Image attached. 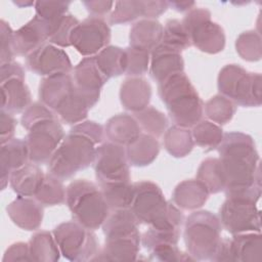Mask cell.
<instances>
[{
	"label": "cell",
	"instance_id": "cell-1",
	"mask_svg": "<svg viewBox=\"0 0 262 262\" xmlns=\"http://www.w3.org/2000/svg\"><path fill=\"white\" fill-rule=\"evenodd\" d=\"M103 137L104 128L94 121L85 120L74 125L49 160L48 173L66 180L88 168Z\"/></svg>",
	"mask_w": 262,
	"mask_h": 262
},
{
	"label": "cell",
	"instance_id": "cell-2",
	"mask_svg": "<svg viewBox=\"0 0 262 262\" xmlns=\"http://www.w3.org/2000/svg\"><path fill=\"white\" fill-rule=\"evenodd\" d=\"M224 172L225 195L233 191L261 186L260 158L254 139L243 132L224 133L217 147Z\"/></svg>",
	"mask_w": 262,
	"mask_h": 262
},
{
	"label": "cell",
	"instance_id": "cell-3",
	"mask_svg": "<svg viewBox=\"0 0 262 262\" xmlns=\"http://www.w3.org/2000/svg\"><path fill=\"white\" fill-rule=\"evenodd\" d=\"M158 93L174 125L192 128L202 121L204 102L184 72L159 83Z\"/></svg>",
	"mask_w": 262,
	"mask_h": 262
},
{
	"label": "cell",
	"instance_id": "cell-4",
	"mask_svg": "<svg viewBox=\"0 0 262 262\" xmlns=\"http://www.w3.org/2000/svg\"><path fill=\"white\" fill-rule=\"evenodd\" d=\"M261 186H253L226 195L219 209V220L230 234L261 232V213L258 202Z\"/></svg>",
	"mask_w": 262,
	"mask_h": 262
},
{
	"label": "cell",
	"instance_id": "cell-5",
	"mask_svg": "<svg viewBox=\"0 0 262 262\" xmlns=\"http://www.w3.org/2000/svg\"><path fill=\"white\" fill-rule=\"evenodd\" d=\"M66 203L73 219L93 231L101 227L111 212L98 184L86 179L67 186Z\"/></svg>",
	"mask_w": 262,
	"mask_h": 262
},
{
	"label": "cell",
	"instance_id": "cell-6",
	"mask_svg": "<svg viewBox=\"0 0 262 262\" xmlns=\"http://www.w3.org/2000/svg\"><path fill=\"white\" fill-rule=\"evenodd\" d=\"M184 243L195 261H212L222 239L219 217L210 211H194L184 220Z\"/></svg>",
	"mask_w": 262,
	"mask_h": 262
},
{
	"label": "cell",
	"instance_id": "cell-7",
	"mask_svg": "<svg viewBox=\"0 0 262 262\" xmlns=\"http://www.w3.org/2000/svg\"><path fill=\"white\" fill-rule=\"evenodd\" d=\"M219 94L244 107L260 106L262 103V77L250 73L239 64L224 66L217 78Z\"/></svg>",
	"mask_w": 262,
	"mask_h": 262
},
{
	"label": "cell",
	"instance_id": "cell-8",
	"mask_svg": "<svg viewBox=\"0 0 262 262\" xmlns=\"http://www.w3.org/2000/svg\"><path fill=\"white\" fill-rule=\"evenodd\" d=\"M61 255L74 262L91 261L99 251V242L93 230L77 221H66L52 231Z\"/></svg>",
	"mask_w": 262,
	"mask_h": 262
},
{
	"label": "cell",
	"instance_id": "cell-9",
	"mask_svg": "<svg viewBox=\"0 0 262 262\" xmlns=\"http://www.w3.org/2000/svg\"><path fill=\"white\" fill-rule=\"evenodd\" d=\"M190 43L196 49L209 54H217L225 47L223 28L212 20L211 12L204 7H194L181 20Z\"/></svg>",
	"mask_w": 262,
	"mask_h": 262
},
{
	"label": "cell",
	"instance_id": "cell-10",
	"mask_svg": "<svg viewBox=\"0 0 262 262\" xmlns=\"http://www.w3.org/2000/svg\"><path fill=\"white\" fill-rule=\"evenodd\" d=\"M27 131L25 140L29 150V159L31 163L37 165L48 164L66 136L57 116L37 122Z\"/></svg>",
	"mask_w": 262,
	"mask_h": 262
},
{
	"label": "cell",
	"instance_id": "cell-11",
	"mask_svg": "<svg viewBox=\"0 0 262 262\" xmlns=\"http://www.w3.org/2000/svg\"><path fill=\"white\" fill-rule=\"evenodd\" d=\"M134 196L131 204V211L139 224L157 226L167 216L169 202L158 184L149 180L133 183Z\"/></svg>",
	"mask_w": 262,
	"mask_h": 262
},
{
	"label": "cell",
	"instance_id": "cell-12",
	"mask_svg": "<svg viewBox=\"0 0 262 262\" xmlns=\"http://www.w3.org/2000/svg\"><path fill=\"white\" fill-rule=\"evenodd\" d=\"M25 80V69L19 62L0 66L1 110L14 115L24 113L31 105L32 95Z\"/></svg>",
	"mask_w": 262,
	"mask_h": 262
},
{
	"label": "cell",
	"instance_id": "cell-13",
	"mask_svg": "<svg viewBox=\"0 0 262 262\" xmlns=\"http://www.w3.org/2000/svg\"><path fill=\"white\" fill-rule=\"evenodd\" d=\"M92 166L98 184L131 181L126 147L122 145L111 141L97 145Z\"/></svg>",
	"mask_w": 262,
	"mask_h": 262
},
{
	"label": "cell",
	"instance_id": "cell-14",
	"mask_svg": "<svg viewBox=\"0 0 262 262\" xmlns=\"http://www.w3.org/2000/svg\"><path fill=\"white\" fill-rule=\"evenodd\" d=\"M111 33L104 18L89 16L74 28L70 37L71 46L85 57L94 56L108 46Z\"/></svg>",
	"mask_w": 262,
	"mask_h": 262
},
{
	"label": "cell",
	"instance_id": "cell-15",
	"mask_svg": "<svg viewBox=\"0 0 262 262\" xmlns=\"http://www.w3.org/2000/svg\"><path fill=\"white\" fill-rule=\"evenodd\" d=\"M26 68L42 77L71 74L74 70L68 53L51 43H45L29 54L26 57Z\"/></svg>",
	"mask_w": 262,
	"mask_h": 262
},
{
	"label": "cell",
	"instance_id": "cell-16",
	"mask_svg": "<svg viewBox=\"0 0 262 262\" xmlns=\"http://www.w3.org/2000/svg\"><path fill=\"white\" fill-rule=\"evenodd\" d=\"M51 23L40 16H33L13 34V49L15 55L27 57L33 51L48 42L51 34Z\"/></svg>",
	"mask_w": 262,
	"mask_h": 262
},
{
	"label": "cell",
	"instance_id": "cell-17",
	"mask_svg": "<svg viewBox=\"0 0 262 262\" xmlns=\"http://www.w3.org/2000/svg\"><path fill=\"white\" fill-rule=\"evenodd\" d=\"M44 206L35 198L17 195L6 207V212L10 220L19 228L28 231H34L40 228L43 216Z\"/></svg>",
	"mask_w": 262,
	"mask_h": 262
},
{
	"label": "cell",
	"instance_id": "cell-18",
	"mask_svg": "<svg viewBox=\"0 0 262 262\" xmlns=\"http://www.w3.org/2000/svg\"><path fill=\"white\" fill-rule=\"evenodd\" d=\"M99 98V93H88L75 85L71 95L56 110L55 114L59 121L74 126L85 121L90 108L98 102Z\"/></svg>",
	"mask_w": 262,
	"mask_h": 262
},
{
	"label": "cell",
	"instance_id": "cell-19",
	"mask_svg": "<svg viewBox=\"0 0 262 262\" xmlns=\"http://www.w3.org/2000/svg\"><path fill=\"white\" fill-rule=\"evenodd\" d=\"M184 60L180 51L160 43L150 52L148 73L158 84L172 75L182 73Z\"/></svg>",
	"mask_w": 262,
	"mask_h": 262
},
{
	"label": "cell",
	"instance_id": "cell-20",
	"mask_svg": "<svg viewBox=\"0 0 262 262\" xmlns=\"http://www.w3.org/2000/svg\"><path fill=\"white\" fill-rule=\"evenodd\" d=\"M75 82L71 74H57L44 77L39 84V98L54 113L71 95Z\"/></svg>",
	"mask_w": 262,
	"mask_h": 262
},
{
	"label": "cell",
	"instance_id": "cell-21",
	"mask_svg": "<svg viewBox=\"0 0 262 262\" xmlns=\"http://www.w3.org/2000/svg\"><path fill=\"white\" fill-rule=\"evenodd\" d=\"M29 162V150L25 139L12 138L8 142L1 144L0 182L2 190L8 185L12 172L21 168Z\"/></svg>",
	"mask_w": 262,
	"mask_h": 262
},
{
	"label": "cell",
	"instance_id": "cell-22",
	"mask_svg": "<svg viewBox=\"0 0 262 262\" xmlns=\"http://www.w3.org/2000/svg\"><path fill=\"white\" fill-rule=\"evenodd\" d=\"M119 95L123 107L136 114L148 106L151 86L143 77H128L122 83Z\"/></svg>",
	"mask_w": 262,
	"mask_h": 262
},
{
	"label": "cell",
	"instance_id": "cell-23",
	"mask_svg": "<svg viewBox=\"0 0 262 262\" xmlns=\"http://www.w3.org/2000/svg\"><path fill=\"white\" fill-rule=\"evenodd\" d=\"M141 246V235L105 239L102 248L91 261H132L137 260Z\"/></svg>",
	"mask_w": 262,
	"mask_h": 262
},
{
	"label": "cell",
	"instance_id": "cell-24",
	"mask_svg": "<svg viewBox=\"0 0 262 262\" xmlns=\"http://www.w3.org/2000/svg\"><path fill=\"white\" fill-rule=\"evenodd\" d=\"M75 85L88 93H99L108 78L99 68L95 56L82 58L73 70Z\"/></svg>",
	"mask_w": 262,
	"mask_h": 262
},
{
	"label": "cell",
	"instance_id": "cell-25",
	"mask_svg": "<svg viewBox=\"0 0 262 262\" xmlns=\"http://www.w3.org/2000/svg\"><path fill=\"white\" fill-rule=\"evenodd\" d=\"M141 131L135 117L128 114L113 116L104 126V134L107 139L124 147L135 141L140 136Z\"/></svg>",
	"mask_w": 262,
	"mask_h": 262
},
{
	"label": "cell",
	"instance_id": "cell-26",
	"mask_svg": "<svg viewBox=\"0 0 262 262\" xmlns=\"http://www.w3.org/2000/svg\"><path fill=\"white\" fill-rule=\"evenodd\" d=\"M209 195V190L200 180L187 179L175 186L172 193V202L181 210L194 211L206 204Z\"/></svg>",
	"mask_w": 262,
	"mask_h": 262
},
{
	"label": "cell",
	"instance_id": "cell-27",
	"mask_svg": "<svg viewBox=\"0 0 262 262\" xmlns=\"http://www.w3.org/2000/svg\"><path fill=\"white\" fill-rule=\"evenodd\" d=\"M164 26L157 19L142 18L129 32V46L151 52L162 41Z\"/></svg>",
	"mask_w": 262,
	"mask_h": 262
},
{
	"label": "cell",
	"instance_id": "cell-28",
	"mask_svg": "<svg viewBox=\"0 0 262 262\" xmlns=\"http://www.w3.org/2000/svg\"><path fill=\"white\" fill-rule=\"evenodd\" d=\"M229 247L232 261H262L261 232H245L232 234V236L229 237Z\"/></svg>",
	"mask_w": 262,
	"mask_h": 262
},
{
	"label": "cell",
	"instance_id": "cell-29",
	"mask_svg": "<svg viewBox=\"0 0 262 262\" xmlns=\"http://www.w3.org/2000/svg\"><path fill=\"white\" fill-rule=\"evenodd\" d=\"M139 222L131 209L111 211L101 225L105 239L140 235Z\"/></svg>",
	"mask_w": 262,
	"mask_h": 262
},
{
	"label": "cell",
	"instance_id": "cell-30",
	"mask_svg": "<svg viewBox=\"0 0 262 262\" xmlns=\"http://www.w3.org/2000/svg\"><path fill=\"white\" fill-rule=\"evenodd\" d=\"M45 173L39 165L29 162L10 175L9 184L12 190L20 196L33 198L37 193Z\"/></svg>",
	"mask_w": 262,
	"mask_h": 262
},
{
	"label": "cell",
	"instance_id": "cell-31",
	"mask_svg": "<svg viewBox=\"0 0 262 262\" xmlns=\"http://www.w3.org/2000/svg\"><path fill=\"white\" fill-rule=\"evenodd\" d=\"M160 152L158 139L149 134L141 133L131 144L126 146V155L129 165L134 167H145L150 165Z\"/></svg>",
	"mask_w": 262,
	"mask_h": 262
},
{
	"label": "cell",
	"instance_id": "cell-32",
	"mask_svg": "<svg viewBox=\"0 0 262 262\" xmlns=\"http://www.w3.org/2000/svg\"><path fill=\"white\" fill-rule=\"evenodd\" d=\"M29 247L33 261L56 262L61 255L53 233L47 230L34 233L29 242Z\"/></svg>",
	"mask_w": 262,
	"mask_h": 262
},
{
	"label": "cell",
	"instance_id": "cell-33",
	"mask_svg": "<svg viewBox=\"0 0 262 262\" xmlns=\"http://www.w3.org/2000/svg\"><path fill=\"white\" fill-rule=\"evenodd\" d=\"M163 144L167 152L174 158H184L194 146L189 128L173 125L164 133Z\"/></svg>",
	"mask_w": 262,
	"mask_h": 262
},
{
	"label": "cell",
	"instance_id": "cell-34",
	"mask_svg": "<svg viewBox=\"0 0 262 262\" xmlns=\"http://www.w3.org/2000/svg\"><path fill=\"white\" fill-rule=\"evenodd\" d=\"M98 186L111 211L130 209L134 196V186L131 181L102 183Z\"/></svg>",
	"mask_w": 262,
	"mask_h": 262
},
{
	"label": "cell",
	"instance_id": "cell-35",
	"mask_svg": "<svg viewBox=\"0 0 262 262\" xmlns=\"http://www.w3.org/2000/svg\"><path fill=\"white\" fill-rule=\"evenodd\" d=\"M196 179L207 187L210 194L223 191L226 181L219 158L204 160L198 169Z\"/></svg>",
	"mask_w": 262,
	"mask_h": 262
},
{
	"label": "cell",
	"instance_id": "cell-36",
	"mask_svg": "<svg viewBox=\"0 0 262 262\" xmlns=\"http://www.w3.org/2000/svg\"><path fill=\"white\" fill-rule=\"evenodd\" d=\"M191 135L194 144L202 147L205 151H211L217 149L224 133L219 125L209 120H202L192 127Z\"/></svg>",
	"mask_w": 262,
	"mask_h": 262
},
{
	"label": "cell",
	"instance_id": "cell-37",
	"mask_svg": "<svg viewBox=\"0 0 262 262\" xmlns=\"http://www.w3.org/2000/svg\"><path fill=\"white\" fill-rule=\"evenodd\" d=\"M94 56L99 68L108 79L125 74L124 48L108 45Z\"/></svg>",
	"mask_w": 262,
	"mask_h": 262
},
{
	"label": "cell",
	"instance_id": "cell-38",
	"mask_svg": "<svg viewBox=\"0 0 262 262\" xmlns=\"http://www.w3.org/2000/svg\"><path fill=\"white\" fill-rule=\"evenodd\" d=\"M59 178L47 173L35 194V199L44 207L61 205L66 202V188Z\"/></svg>",
	"mask_w": 262,
	"mask_h": 262
},
{
	"label": "cell",
	"instance_id": "cell-39",
	"mask_svg": "<svg viewBox=\"0 0 262 262\" xmlns=\"http://www.w3.org/2000/svg\"><path fill=\"white\" fill-rule=\"evenodd\" d=\"M236 112V104L229 98L216 94L204 104V113L207 118L221 126L228 123Z\"/></svg>",
	"mask_w": 262,
	"mask_h": 262
},
{
	"label": "cell",
	"instance_id": "cell-40",
	"mask_svg": "<svg viewBox=\"0 0 262 262\" xmlns=\"http://www.w3.org/2000/svg\"><path fill=\"white\" fill-rule=\"evenodd\" d=\"M115 7L108 16L111 25H125L145 15L144 0H123L115 2Z\"/></svg>",
	"mask_w": 262,
	"mask_h": 262
},
{
	"label": "cell",
	"instance_id": "cell-41",
	"mask_svg": "<svg viewBox=\"0 0 262 262\" xmlns=\"http://www.w3.org/2000/svg\"><path fill=\"white\" fill-rule=\"evenodd\" d=\"M134 115L141 130L156 138L164 135L168 128V118L164 113L154 106L148 105Z\"/></svg>",
	"mask_w": 262,
	"mask_h": 262
},
{
	"label": "cell",
	"instance_id": "cell-42",
	"mask_svg": "<svg viewBox=\"0 0 262 262\" xmlns=\"http://www.w3.org/2000/svg\"><path fill=\"white\" fill-rule=\"evenodd\" d=\"M238 55L247 61H258L262 57V40L259 32L249 30L241 33L235 40Z\"/></svg>",
	"mask_w": 262,
	"mask_h": 262
},
{
	"label": "cell",
	"instance_id": "cell-43",
	"mask_svg": "<svg viewBox=\"0 0 262 262\" xmlns=\"http://www.w3.org/2000/svg\"><path fill=\"white\" fill-rule=\"evenodd\" d=\"M161 43L180 52L191 46L182 21L176 18H170L165 23Z\"/></svg>",
	"mask_w": 262,
	"mask_h": 262
},
{
	"label": "cell",
	"instance_id": "cell-44",
	"mask_svg": "<svg viewBox=\"0 0 262 262\" xmlns=\"http://www.w3.org/2000/svg\"><path fill=\"white\" fill-rule=\"evenodd\" d=\"M50 23L52 28L48 42L60 48L71 46V34L74 28L80 23V20L73 14L67 13L58 19Z\"/></svg>",
	"mask_w": 262,
	"mask_h": 262
},
{
	"label": "cell",
	"instance_id": "cell-45",
	"mask_svg": "<svg viewBox=\"0 0 262 262\" xmlns=\"http://www.w3.org/2000/svg\"><path fill=\"white\" fill-rule=\"evenodd\" d=\"M125 50V75L142 77L149 70L150 52L128 46Z\"/></svg>",
	"mask_w": 262,
	"mask_h": 262
},
{
	"label": "cell",
	"instance_id": "cell-46",
	"mask_svg": "<svg viewBox=\"0 0 262 262\" xmlns=\"http://www.w3.org/2000/svg\"><path fill=\"white\" fill-rule=\"evenodd\" d=\"M70 1H36V15L47 21H54L67 14L70 7Z\"/></svg>",
	"mask_w": 262,
	"mask_h": 262
},
{
	"label": "cell",
	"instance_id": "cell-47",
	"mask_svg": "<svg viewBox=\"0 0 262 262\" xmlns=\"http://www.w3.org/2000/svg\"><path fill=\"white\" fill-rule=\"evenodd\" d=\"M13 34L8 23L4 19L0 20V66L14 61L15 55L13 49Z\"/></svg>",
	"mask_w": 262,
	"mask_h": 262
},
{
	"label": "cell",
	"instance_id": "cell-48",
	"mask_svg": "<svg viewBox=\"0 0 262 262\" xmlns=\"http://www.w3.org/2000/svg\"><path fill=\"white\" fill-rule=\"evenodd\" d=\"M54 116H56V114L52 110H50L41 101H37V102L31 103V105L23 113L20 118V123L23 127L26 130H28L31 126H33L37 122L43 121L45 119H48Z\"/></svg>",
	"mask_w": 262,
	"mask_h": 262
},
{
	"label": "cell",
	"instance_id": "cell-49",
	"mask_svg": "<svg viewBox=\"0 0 262 262\" xmlns=\"http://www.w3.org/2000/svg\"><path fill=\"white\" fill-rule=\"evenodd\" d=\"M3 262H14V261H33L29 243L17 242L10 245L4 253L2 258Z\"/></svg>",
	"mask_w": 262,
	"mask_h": 262
},
{
	"label": "cell",
	"instance_id": "cell-50",
	"mask_svg": "<svg viewBox=\"0 0 262 262\" xmlns=\"http://www.w3.org/2000/svg\"><path fill=\"white\" fill-rule=\"evenodd\" d=\"M16 120L13 115L1 110L0 112V142L4 144L14 138Z\"/></svg>",
	"mask_w": 262,
	"mask_h": 262
},
{
	"label": "cell",
	"instance_id": "cell-51",
	"mask_svg": "<svg viewBox=\"0 0 262 262\" xmlns=\"http://www.w3.org/2000/svg\"><path fill=\"white\" fill-rule=\"evenodd\" d=\"M83 4L90 16L101 17L111 14L113 11V7L115 5L114 1H103V0H88L83 1Z\"/></svg>",
	"mask_w": 262,
	"mask_h": 262
},
{
	"label": "cell",
	"instance_id": "cell-52",
	"mask_svg": "<svg viewBox=\"0 0 262 262\" xmlns=\"http://www.w3.org/2000/svg\"><path fill=\"white\" fill-rule=\"evenodd\" d=\"M169 7H172L174 10L178 12H188L192 8H194L195 2L194 1H177V0H172L168 1Z\"/></svg>",
	"mask_w": 262,
	"mask_h": 262
},
{
	"label": "cell",
	"instance_id": "cell-53",
	"mask_svg": "<svg viewBox=\"0 0 262 262\" xmlns=\"http://www.w3.org/2000/svg\"><path fill=\"white\" fill-rule=\"evenodd\" d=\"M13 3L18 6V7H28L31 5H35L34 1H23V0H17V1H13Z\"/></svg>",
	"mask_w": 262,
	"mask_h": 262
}]
</instances>
